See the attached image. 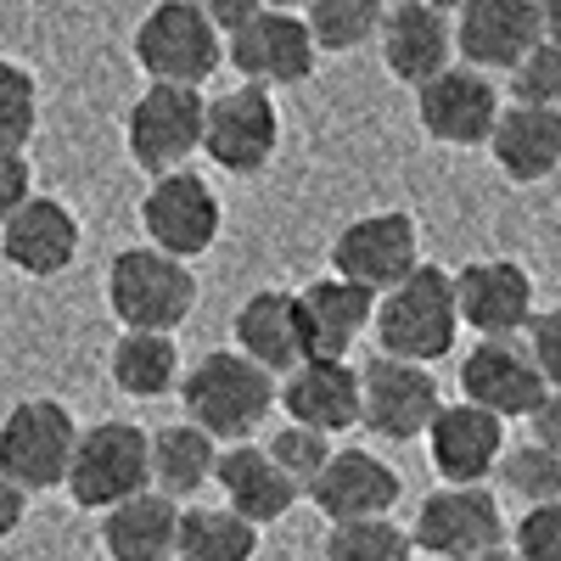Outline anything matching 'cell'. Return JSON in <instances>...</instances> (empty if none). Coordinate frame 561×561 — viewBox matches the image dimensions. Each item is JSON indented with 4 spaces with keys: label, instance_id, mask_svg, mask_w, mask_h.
Segmentation results:
<instances>
[{
    "label": "cell",
    "instance_id": "603a6c76",
    "mask_svg": "<svg viewBox=\"0 0 561 561\" xmlns=\"http://www.w3.org/2000/svg\"><path fill=\"white\" fill-rule=\"evenodd\" d=\"M230 337H237V348L264 365L270 377L280 370V377H293V370L309 359V325H304V304L298 293H280V287H264L253 293L237 320H230Z\"/></svg>",
    "mask_w": 561,
    "mask_h": 561
},
{
    "label": "cell",
    "instance_id": "b9f144b4",
    "mask_svg": "<svg viewBox=\"0 0 561 561\" xmlns=\"http://www.w3.org/2000/svg\"><path fill=\"white\" fill-rule=\"evenodd\" d=\"M534 444H545V449L561 455V388H550L545 404L534 410Z\"/></svg>",
    "mask_w": 561,
    "mask_h": 561
},
{
    "label": "cell",
    "instance_id": "7402d4cb",
    "mask_svg": "<svg viewBox=\"0 0 561 561\" xmlns=\"http://www.w3.org/2000/svg\"><path fill=\"white\" fill-rule=\"evenodd\" d=\"M0 259L12 270L51 280L79 259V214L57 197H28L7 225H0Z\"/></svg>",
    "mask_w": 561,
    "mask_h": 561
},
{
    "label": "cell",
    "instance_id": "8992f818",
    "mask_svg": "<svg viewBox=\"0 0 561 561\" xmlns=\"http://www.w3.org/2000/svg\"><path fill=\"white\" fill-rule=\"evenodd\" d=\"M203 135H208V102L203 90H185V84H147L124 113L129 163L147 169L152 180L180 174L185 158L203 152Z\"/></svg>",
    "mask_w": 561,
    "mask_h": 561
},
{
    "label": "cell",
    "instance_id": "ee69618b",
    "mask_svg": "<svg viewBox=\"0 0 561 561\" xmlns=\"http://www.w3.org/2000/svg\"><path fill=\"white\" fill-rule=\"evenodd\" d=\"M270 7H280V12H304L309 0H270Z\"/></svg>",
    "mask_w": 561,
    "mask_h": 561
},
{
    "label": "cell",
    "instance_id": "e575fe53",
    "mask_svg": "<svg viewBox=\"0 0 561 561\" xmlns=\"http://www.w3.org/2000/svg\"><path fill=\"white\" fill-rule=\"evenodd\" d=\"M264 449H270L280 466H287L293 483H298L304 494H309V489H314V478L325 472V460L337 455V444H332V438L314 433V427H298V421H287V427H275Z\"/></svg>",
    "mask_w": 561,
    "mask_h": 561
},
{
    "label": "cell",
    "instance_id": "f6af8a7d",
    "mask_svg": "<svg viewBox=\"0 0 561 561\" xmlns=\"http://www.w3.org/2000/svg\"><path fill=\"white\" fill-rule=\"evenodd\" d=\"M472 561H517L511 550H489V556H472Z\"/></svg>",
    "mask_w": 561,
    "mask_h": 561
},
{
    "label": "cell",
    "instance_id": "f35d334b",
    "mask_svg": "<svg viewBox=\"0 0 561 561\" xmlns=\"http://www.w3.org/2000/svg\"><path fill=\"white\" fill-rule=\"evenodd\" d=\"M34 197V169L23 152H0V225H7L23 203Z\"/></svg>",
    "mask_w": 561,
    "mask_h": 561
},
{
    "label": "cell",
    "instance_id": "2e32d148",
    "mask_svg": "<svg viewBox=\"0 0 561 561\" xmlns=\"http://www.w3.org/2000/svg\"><path fill=\"white\" fill-rule=\"evenodd\" d=\"M460 393H466V404H478V410H489L500 421H511V415L534 421V410L545 404L550 382H545L528 337H494V343H478L472 354H466Z\"/></svg>",
    "mask_w": 561,
    "mask_h": 561
},
{
    "label": "cell",
    "instance_id": "7c38bea8",
    "mask_svg": "<svg viewBox=\"0 0 561 561\" xmlns=\"http://www.w3.org/2000/svg\"><path fill=\"white\" fill-rule=\"evenodd\" d=\"M140 230H147L152 248H163L174 259H203L225 230V208L203 174L180 169V174H163L147 185V197H140Z\"/></svg>",
    "mask_w": 561,
    "mask_h": 561
},
{
    "label": "cell",
    "instance_id": "836d02e7",
    "mask_svg": "<svg viewBox=\"0 0 561 561\" xmlns=\"http://www.w3.org/2000/svg\"><path fill=\"white\" fill-rule=\"evenodd\" d=\"M39 129V84L23 62L0 57V152H23Z\"/></svg>",
    "mask_w": 561,
    "mask_h": 561
},
{
    "label": "cell",
    "instance_id": "83f0119b",
    "mask_svg": "<svg viewBox=\"0 0 561 561\" xmlns=\"http://www.w3.org/2000/svg\"><path fill=\"white\" fill-rule=\"evenodd\" d=\"M219 455H225V444L208 438L197 421H174V427L152 433V489L169 500L197 494L203 483L219 478Z\"/></svg>",
    "mask_w": 561,
    "mask_h": 561
},
{
    "label": "cell",
    "instance_id": "484cf974",
    "mask_svg": "<svg viewBox=\"0 0 561 561\" xmlns=\"http://www.w3.org/2000/svg\"><path fill=\"white\" fill-rule=\"evenodd\" d=\"M489 158L505 180L517 185H539L561 169V107H523L511 102L494 124Z\"/></svg>",
    "mask_w": 561,
    "mask_h": 561
},
{
    "label": "cell",
    "instance_id": "cb8c5ba5",
    "mask_svg": "<svg viewBox=\"0 0 561 561\" xmlns=\"http://www.w3.org/2000/svg\"><path fill=\"white\" fill-rule=\"evenodd\" d=\"M219 494H225V505L230 511H242V517L253 523V528H270V523H280L287 511L298 505V483H293V472L280 466L264 444H230L225 455H219Z\"/></svg>",
    "mask_w": 561,
    "mask_h": 561
},
{
    "label": "cell",
    "instance_id": "ac0fdd59",
    "mask_svg": "<svg viewBox=\"0 0 561 561\" xmlns=\"http://www.w3.org/2000/svg\"><path fill=\"white\" fill-rule=\"evenodd\" d=\"M399 494H404V478L393 472L382 455H370V449H337L332 460H325V472L314 478L309 505L337 528V523L388 517V511L399 505Z\"/></svg>",
    "mask_w": 561,
    "mask_h": 561
},
{
    "label": "cell",
    "instance_id": "6da1fadb",
    "mask_svg": "<svg viewBox=\"0 0 561 561\" xmlns=\"http://www.w3.org/2000/svg\"><path fill=\"white\" fill-rule=\"evenodd\" d=\"M180 404H185V421H197L208 438H219L230 449V444H253L264 415L280 404V388L242 348H214L185 370Z\"/></svg>",
    "mask_w": 561,
    "mask_h": 561
},
{
    "label": "cell",
    "instance_id": "d590c367",
    "mask_svg": "<svg viewBox=\"0 0 561 561\" xmlns=\"http://www.w3.org/2000/svg\"><path fill=\"white\" fill-rule=\"evenodd\" d=\"M511 102L523 107H561V45L545 39L539 51L511 73Z\"/></svg>",
    "mask_w": 561,
    "mask_h": 561
},
{
    "label": "cell",
    "instance_id": "5bb4252c",
    "mask_svg": "<svg viewBox=\"0 0 561 561\" xmlns=\"http://www.w3.org/2000/svg\"><path fill=\"white\" fill-rule=\"evenodd\" d=\"M505 102L483 68L455 62L449 73H438L433 84L415 90V124L427 129L438 147H489L494 124H500Z\"/></svg>",
    "mask_w": 561,
    "mask_h": 561
},
{
    "label": "cell",
    "instance_id": "ab89813d",
    "mask_svg": "<svg viewBox=\"0 0 561 561\" xmlns=\"http://www.w3.org/2000/svg\"><path fill=\"white\" fill-rule=\"evenodd\" d=\"M197 7H203V12H208V18L225 28V39H230L242 23H253V18L270 7V0H197Z\"/></svg>",
    "mask_w": 561,
    "mask_h": 561
},
{
    "label": "cell",
    "instance_id": "277c9868",
    "mask_svg": "<svg viewBox=\"0 0 561 561\" xmlns=\"http://www.w3.org/2000/svg\"><path fill=\"white\" fill-rule=\"evenodd\" d=\"M107 309L124 332H169L192 320L197 309V275L185 270V259L140 242L124 248L107 270Z\"/></svg>",
    "mask_w": 561,
    "mask_h": 561
},
{
    "label": "cell",
    "instance_id": "60d3db41",
    "mask_svg": "<svg viewBox=\"0 0 561 561\" xmlns=\"http://www.w3.org/2000/svg\"><path fill=\"white\" fill-rule=\"evenodd\" d=\"M28 517V489H18L7 472H0V539H12Z\"/></svg>",
    "mask_w": 561,
    "mask_h": 561
},
{
    "label": "cell",
    "instance_id": "7bdbcfd3",
    "mask_svg": "<svg viewBox=\"0 0 561 561\" xmlns=\"http://www.w3.org/2000/svg\"><path fill=\"white\" fill-rule=\"evenodd\" d=\"M539 18H545V39L561 45V0H539Z\"/></svg>",
    "mask_w": 561,
    "mask_h": 561
},
{
    "label": "cell",
    "instance_id": "f1b7e54d",
    "mask_svg": "<svg viewBox=\"0 0 561 561\" xmlns=\"http://www.w3.org/2000/svg\"><path fill=\"white\" fill-rule=\"evenodd\" d=\"M107 377L124 399H163L169 388L185 382V370L169 332H118L107 354Z\"/></svg>",
    "mask_w": 561,
    "mask_h": 561
},
{
    "label": "cell",
    "instance_id": "4dcf8cb0",
    "mask_svg": "<svg viewBox=\"0 0 561 561\" xmlns=\"http://www.w3.org/2000/svg\"><path fill=\"white\" fill-rule=\"evenodd\" d=\"M388 12H393L388 0H309L304 23L320 51H359V45L382 39Z\"/></svg>",
    "mask_w": 561,
    "mask_h": 561
},
{
    "label": "cell",
    "instance_id": "f546056e",
    "mask_svg": "<svg viewBox=\"0 0 561 561\" xmlns=\"http://www.w3.org/2000/svg\"><path fill=\"white\" fill-rule=\"evenodd\" d=\"M259 528L230 505H192L180 523V561H253Z\"/></svg>",
    "mask_w": 561,
    "mask_h": 561
},
{
    "label": "cell",
    "instance_id": "ba28073f",
    "mask_svg": "<svg viewBox=\"0 0 561 561\" xmlns=\"http://www.w3.org/2000/svg\"><path fill=\"white\" fill-rule=\"evenodd\" d=\"M332 270L343 280H359L370 293H393L399 280H410L421 270V225L404 208H382V214H359L332 237Z\"/></svg>",
    "mask_w": 561,
    "mask_h": 561
},
{
    "label": "cell",
    "instance_id": "4316f807",
    "mask_svg": "<svg viewBox=\"0 0 561 561\" xmlns=\"http://www.w3.org/2000/svg\"><path fill=\"white\" fill-rule=\"evenodd\" d=\"M180 523H185L180 500L147 489L102 517V550L107 561H169L180 556Z\"/></svg>",
    "mask_w": 561,
    "mask_h": 561
},
{
    "label": "cell",
    "instance_id": "30bf717a",
    "mask_svg": "<svg viewBox=\"0 0 561 561\" xmlns=\"http://www.w3.org/2000/svg\"><path fill=\"white\" fill-rule=\"evenodd\" d=\"M410 534H415V550L444 556V561H472V556L505 550V539H511L505 511H500V500L483 483H472V489L444 483L438 494H427L421 511H415Z\"/></svg>",
    "mask_w": 561,
    "mask_h": 561
},
{
    "label": "cell",
    "instance_id": "d4e9b609",
    "mask_svg": "<svg viewBox=\"0 0 561 561\" xmlns=\"http://www.w3.org/2000/svg\"><path fill=\"white\" fill-rule=\"evenodd\" d=\"M298 304H304V325H309V359H348V348L377 325L382 298L359 287V280L325 275V280H309Z\"/></svg>",
    "mask_w": 561,
    "mask_h": 561
},
{
    "label": "cell",
    "instance_id": "d6986e66",
    "mask_svg": "<svg viewBox=\"0 0 561 561\" xmlns=\"http://www.w3.org/2000/svg\"><path fill=\"white\" fill-rule=\"evenodd\" d=\"M460 57L455 45V23L449 12L438 7V0H399V7L388 12L382 23V62L399 84L421 90L433 84L438 73H449Z\"/></svg>",
    "mask_w": 561,
    "mask_h": 561
},
{
    "label": "cell",
    "instance_id": "44dd1931",
    "mask_svg": "<svg viewBox=\"0 0 561 561\" xmlns=\"http://www.w3.org/2000/svg\"><path fill=\"white\" fill-rule=\"evenodd\" d=\"M427 455H433V472L455 489H472L489 483L505 460V421L478 410V404H444L433 433H427Z\"/></svg>",
    "mask_w": 561,
    "mask_h": 561
},
{
    "label": "cell",
    "instance_id": "9c48e42d",
    "mask_svg": "<svg viewBox=\"0 0 561 561\" xmlns=\"http://www.w3.org/2000/svg\"><path fill=\"white\" fill-rule=\"evenodd\" d=\"M225 62L242 73V84H259V90H293V84L314 79V68H320V45H314L304 12L264 7L253 23H242L237 34L225 39Z\"/></svg>",
    "mask_w": 561,
    "mask_h": 561
},
{
    "label": "cell",
    "instance_id": "3957f363",
    "mask_svg": "<svg viewBox=\"0 0 561 561\" xmlns=\"http://www.w3.org/2000/svg\"><path fill=\"white\" fill-rule=\"evenodd\" d=\"M135 68L147 84H185L203 90L225 62V28L197 7V0H158V7L135 23Z\"/></svg>",
    "mask_w": 561,
    "mask_h": 561
},
{
    "label": "cell",
    "instance_id": "e0dca14e",
    "mask_svg": "<svg viewBox=\"0 0 561 561\" xmlns=\"http://www.w3.org/2000/svg\"><path fill=\"white\" fill-rule=\"evenodd\" d=\"M455 293H460V325H472L478 343L494 337H528L534 325V275L517 259H478L455 270Z\"/></svg>",
    "mask_w": 561,
    "mask_h": 561
},
{
    "label": "cell",
    "instance_id": "8d00e7d4",
    "mask_svg": "<svg viewBox=\"0 0 561 561\" xmlns=\"http://www.w3.org/2000/svg\"><path fill=\"white\" fill-rule=\"evenodd\" d=\"M511 556L517 561H561V500L528 505L511 528Z\"/></svg>",
    "mask_w": 561,
    "mask_h": 561
},
{
    "label": "cell",
    "instance_id": "9a60e30c",
    "mask_svg": "<svg viewBox=\"0 0 561 561\" xmlns=\"http://www.w3.org/2000/svg\"><path fill=\"white\" fill-rule=\"evenodd\" d=\"M444 399H438V377L427 365H410L393 354H377L365 365V427L388 438V444H415L433 433Z\"/></svg>",
    "mask_w": 561,
    "mask_h": 561
},
{
    "label": "cell",
    "instance_id": "7a4b0ae2",
    "mask_svg": "<svg viewBox=\"0 0 561 561\" xmlns=\"http://www.w3.org/2000/svg\"><path fill=\"white\" fill-rule=\"evenodd\" d=\"M370 332H377V354H393V359H410V365H438L460 337L455 275L438 270V264H421L410 280L382 293Z\"/></svg>",
    "mask_w": 561,
    "mask_h": 561
},
{
    "label": "cell",
    "instance_id": "d6a6232c",
    "mask_svg": "<svg viewBox=\"0 0 561 561\" xmlns=\"http://www.w3.org/2000/svg\"><path fill=\"white\" fill-rule=\"evenodd\" d=\"M500 489L511 500H523V505H550L561 500V455L545 449V444H517V449H505L500 460Z\"/></svg>",
    "mask_w": 561,
    "mask_h": 561
},
{
    "label": "cell",
    "instance_id": "ffe728a7",
    "mask_svg": "<svg viewBox=\"0 0 561 561\" xmlns=\"http://www.w3.org/2000/svg\"><path fill=\"white\" fill-rule=\"evenodd\" d=\"M280 410H287V421L325 438L365 427V370H354L348 359H304L280 382Z\"/></svg>",
    "mask_w": 561,
    "mask_h": 561
},
{
    "label": "cell",
    "instance_id": "52a82bcc",
    "mask_svg": "<svg viewBox=\"0 0 561 561\" xmlns=\"http://www.w3.org/2000/svg\"><path fill=\"white\" fill-rule=\"evenodd\" d=\"M152 489V433H140L135 421H96L84 427L73 472H68V494L84 511H107L147 494Z\"/></svg>",
    "mask_w": 561,
    "mask_h": 561
},
{
    "label": "cell",
    "instance_id": "5b68a950",
    "mask_svg": "<svg viewBox=\"0 0 561 561\" xmlns=\"http://www.w3.org/2000/svg\"><path fill=\"white\" fill-rule=\"evenodd\" d=\"M79 438H84V427L62 399H23L0 421V472L28 494L62 489L73 472Z\"/></svg>",
    "mask_w": 561,
    "mask_h": 561
},
{
    "label": "cell",
    "instance_id": "74e56055",
    "mask_svg": "<svg viewBox=\"0 0 561 561\" xmlns=\"http://www.w3.org/2000/svg\"><path fill=\"white\" fill-rule=\"evenodd\" d=\"M528 348H534V359H539V370H545V382L561 388V304L534 314V325H528Z\"/></svg>",
    "mask_w": 561,
    "mask_h": 561
},
{
    "label": "cell",
    "instance_id": "8fae6325",
    "mask_svg": "<svg viewBox=\"0 0 561 561\" xmlns=\"http://www.w3.org/2000/svg\"><path fill=\"white\" fill-rule=\"evenodd\" d=\"M280 152V107L270 90L237 84L225 96L208 102V135H203V158L225 174H264L270 158Z\"/></svg>",
    "mask_w": 561,
    "mask_h": 561
},
{
    "label": "cell",
    "instance_id": "4fadbf2b",
    "mask_svg": "<svg viewBox=\"0 0 561 561\" xmlns=\"http://www.w3.org/2000/svg\"><path fill=\"white\" fill-rule=\"evenodd\" d=\"M455 45L466 68L517 73L545 45L539 0H466L455 12Z\"/></svg>",
    "mask_w": 561,
    "mask_h": 561
},
{
    "label": "cell",
    "instance_id": "1f68e13d",
    "mask_svg": "<svg viewBox=\"0 0 561 561\" xmlns=\"http://www.w3.org/2000/svg\"><path fill=\"white\" fill-rule=\"evenodd\" d=\"M325 561H415V534H404L393 517L337 523L325 534Z\"/></svg>",
    "mask_w": 561,
    "mask_h": 561
}]
</instances>
